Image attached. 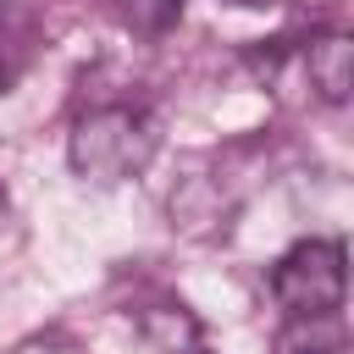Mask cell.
<instances>
[{
  "label": "cell",
  "instance_id": "2",
  "mask_svg": "<svg viewBox=\"0 0 354 354\" xmlns=\"http://www.w3.org/2000/svg\"><path fill=\"white\" fill-rule=\"evenodd\" d=\"M149 149H155V127L133 105L94 111L72 133V166H77V177H94V183H122L133 171H144Z\"/></svg>",
  "mask_w": 354,
  "mask_h": 354
},
{
  "label": "cell",
  "instance_id": "6",
  "mask_svg": "<svg viewBox=\"0 0 354 354\" xmlns=\"http://www.w3.org/2000/svg\"><path fill=\"white\" fill-rule=\"evenodd\" d=\"M304 6H332V0H304Z\"/></svg>",
  "mask_w": 354,
  "mask_h": 354
},
{
  "label": "cell",
  "instance_id": "1",
  "mask_svg": "<svg viewBox=\"0 0 354 354\" xmlns=\"http://www.w3.org/2000/svg\"><path fill=\"white\" fill-rule=\"evenodd\" d=\"M271 293L288 315H343L348 254L337 238H304L271 266Z\"/></svg>",
  "mask_w": 354,
  "mask_h": 354
},
{
  "label": "cell",
  "instance_id": "3",
  "mask_svg": "<svg viewBox=\"0 0 354 354\" xmlns=\"http://www.w3.org/2000/svg\"><path fill=\"white\" fill-rule=\"evenodd\" d=\"M271 354H354L343 315H288L277 326Z\"/></svg>",
  "mask_w": 354,
  "mask_h": 354
},
{
  "label": "cell",
  "instance_id": "4",
  "mask_svg": "<svg viewBox=\"0 0 354 354\" xmlns=\"http://www.w3.org/2000/svg\"><path fill=\"white\" fill-rule=\"evenodd\" d=\"M310 83L332 105L348 100V88H354V44H348V33H326V39L310 44Z\"/></svg>",
  "mask_w": 354,
  "mask_h": 354
},
{
  "label": "cell",
  "instance_id": "5",
  "mask_svg": "<svg viewBox=\"0 0 354 354\" xmlns=\"http://www.w3.org/2000/svg\"><path fill=\"white\" fill-rule=\"evenodd\" d=\"M6 83H11V66H6V55H0V94H6Z\"/></svg>",
  "mask_w": 354,
  "mask_h": 354
}]
</instances>
